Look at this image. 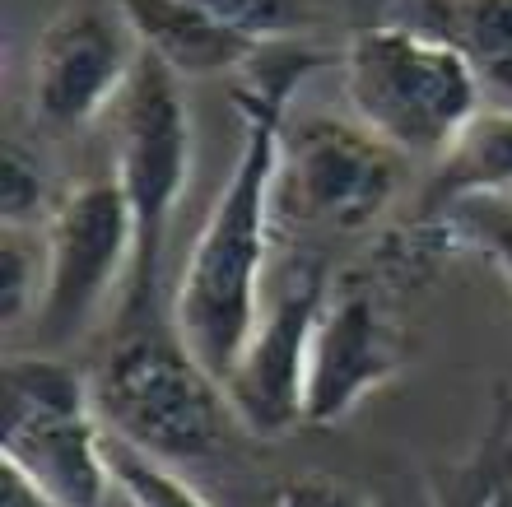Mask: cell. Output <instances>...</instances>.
Wrapping results in <instances>:
<instances>
[{
    "label": "cell",
    "instance_id": "cell-1",
    "mask_svg": "<svg viewBox=\"0 0 512 507\" xmlns=\"http://www.w3.org/2000/svg\"><path fill=\"white\" fill-rule=\"evenodd\" d=\"M317 66H322V52L280 38L266 42L238 70L233 103L243 112V145H238L229 182L191 242L173 294V326L219 382L233 373L266 303L270 252L280 228L284 126L294 117L298 84Z\"/></svg>",
    "mask_w": 512,
    "mask_h": 507
},
{
    "label": "cell",
    "instance_id": "cell-2",
    "mask_svg": "<svg viewBox=\"0 0 512 507\" xmlns=\"http://www.w3.org/2000/svg\"><path fill=\"white\" fill-rule=\"evenodd\" d=\"M340 80L354 121L424 163L443 159L485 107V80L471 61L401 19L354 28L340 52Z\"/></svg>",
    "mask_w": 512,
    "mask_h": 507
},
{
    "label": "cell",
    "instance_id": "cell-3",
    "mask_svg": "<svg viewBox=\"0 0 512 507\" xmlns=\"http://www.w3.org/2000/svg\"><path fill=\"white\" fill-rule=\"evenodd\" d=\"M94 401L112 438L173 466L215 456L233 419L224 382L187 349L173 317L122 321L94 377Z\"/></svg>",
    "mask_w": 512,
    "mask_h": 507
},
{
    "label": "cell",
    "instance_id": "cell-4",
    "mask_svg": "<svg viewBox=\"0 0 512 507\" xmlns=\"http://www.w3.org/2000/svg\"><path fill=\"white\" fill-rule=\"evenodd\" d=\"M112 145H117V187L135 224V270L122 294V321L154 317L159 303L163 247L173 233L177 205L191 182V112L182 80L159 56L140 52L131 84L112 107Z\"/></svg>",
    "mask_w": 512,
    "mask_h": 507
},
{
    "label": "cell",
    "instance_id": "cell-5",
    "mask_svg": "<svg viewBox=\"0 0 512 507\" xmlns=\"http://www.w3.org/2000/svg\"><path fill=\"white\" fill-rule=\"evenodd\" d=\"M0 466L19 470L52 507H103L112 470L94 382L56 354L5 359Z\"/></svg>",
    "mask_w": 512,
    "mask_h": 507
},
{
    "label": "cell",
    "instance_id": "cell-6",
    "mask_svg": "<svg viewBox=\"0 0 512 507\" xmlns=\"http://www.w3.org/2000/svg\"><path fill=\"white\" fill-rule=\"evenodd\" d=\"M405 182V154L364 121L308 112L289 117L280 149V219L359 233L391 210Z\"/></svg>",
    "mask_w": 512,
    "mask_h": 507
},
{
    "label": "cell",
    "instance_id": "cell-7",
    "mask_svg": "<svg viewBox=\"0 0 512 507\" xmlns=\"http://www.w3.org/2000/svg\"><path fill=\"white\" fill-rule=\"evenodd\" d=\"M47 284L33 312V331L47 349L70 345L89 331L98 307L117 289L126 294L135 270V224L117 177L70 187L47 214Z\"/></svg>",
    "mask_w": 512,
    "mask_h": 507
},
{
    "label": "cell",
    "instance_id": "cell-8",
    "mask_svg": "<svg viewBox=\"0 0 512 507\" xmlns=\"http://www.w3.org/2000/svg\"><path fill=\"white\" fill-rule=\"evenodd\" d=\"M331 270L317 256H294L280 270H270L266 303L247 335L243 354L224 377L233 419L252 428L256 438H284L308 424L303 396H308V349L312 331L331 298Z\"/></svg>",
    "mask_w": 512,
    "mask_h": 507
},
{
    "label": "cell",
    "instance_id": "cell-9",
    "mask_svg": "<svg viewBox=\"0 0 512 507\" xmlns=\"http://www.w3.org/2000/svg\"><path fill=\"white\" fill-rule=\"evenodd\" d=\"M140 66V42L122 5H70L33 52V117L56 135L84 131L117 107Z\"/></svg>",
    "mask_w": 512,
    "mask_h": 507
},
{
    "label": "cell",
    "instance_id": "cell-10",
    "mask_svg": "<svg viewBox=\"0 0 512 507\" xmlns=\"http://www.w3.org/2000/svg\"><path fill=\"white\" fill-rule=\"evenodd\" d=\"M405 368V331L368 280L331 284L308 349V424L326 428L350 419Z\"/></svg>",
    "mask_w": 512,
    "mask_h": 507
},
{
    "label": "cell",
    "instance_id": "cell-11",
    "mask_svg": "<svg viewBox=\"0 0 512 507\" xmlns=\"http://www.w3.org/2000/svg\"><path fill=\"white\" fill-rule=\"evenodd\" d=\"M126 24L135 28L140 52L159 56L177 80H210L243 70L266 42L243 38L238 28L219 24L215 14L196 10L191 0H117Z\"/></svg>",
    "mask_w": 512,
    "mask_h": 507
},
{
    "label": "cell",
    "instance_id": "cell-12",
    "mask_svg": "<svg viewBox=\"0 0 512 507\" xmlns=\"http://www.w3.org/2000/svg\"><path fill=\"white\" fill-rule=\"evenodd\" d=\"M512 201V107H480L475 121L433 163L415 219H443L461 205Z\"/></svg>",
    "mask_w": 512,
    "mask_h": 507
},
{
    "label": "cell",
    "instance_id": "cell-13",
    "mask_svg": "<svg viewBox=\"0 0 512 507\" xmlns=\"http://www.w3.org/2000/svg\"><path fill=\"white\" fill-rule=\"evenodd\" d=\"M396 19L466 56L485 84L512 89V0H401Z\"/></svg>",
    "mask_w": 512,
    "mask_h": 507
},
{
    "label": "cell",
    "instance_id": "cell-14",
    "mask_svg": "<svg viewBox=\"0 0 512 507\" xmlns=\"http://www.w3.org/2000/svg\"><path fill=\"white\" fill-rule=\"evenodd\" d=\"M396 266H424L447 252H471L485 256L512 284V205L508 201H485V205H461V210L443 214V219H415L396 247Z\"/></svg>",
    "mask_w": 512,
    "mask_h": 507
},
{
    "label": "cell",
    "instance_id": "cell-15",
    "mask_svg": "<svg viewBox=\"0 0 512 507\" xmlns=\"http://www.w3.org/2000/svg\"><path fill=\"white\" fill-rule=\"evenodd\" d=\"M503 489H512V396H499L480 447L433 475V507H489Z\"/></svg>",
    "mask_w": 512,
    "mask_h": 507
},
{
    "label": "cell",
    "instance_id": "cell-16",
    "mask_svg": "<svg viewBox=\"0 0 512 507\" xmlns=\"http://www.w3.org/2000/svg\"><path fill=\"white\" fill-rule=\"evenodd\" d=\"M108 470L112 489L122 494L126 507H210L201 489H191V480H182V470L173 461L140 452L131 442L108 433Z\"/></svg>",
    "mask_w": 512,
    "mask_h": 507
},
{
    "label": "cell",
    "instance_id": "cell-17",
    "mask_svg": "<svg viewBox=\"0 0 512 507\" xmlns=\"http://www.w3.org/2000/svg\"><path fill=\"white\" fill-rule=\"evenodd\" d=\"M47 284V242L33 238V228H5L0 242V307L5 326H19L33 317Z\"/></svg>",
    "mask_w": 512,
    "mask_h": 507
},
{
    "label": "cell",
    "instance_id": "cell-18",
    "mask_svg": "<svg viewBox=\"0 0 512 507\" xmlns=\"http://www.w3.org/2000/svg\"><path fill=\"white\" fill-rule=\"evenodd\" d=\"M191 5L215 14L219 24L238 28L252 42L294 38L312 24V0H191Z\"/></svg>",
    "mask_w": 512,
    "mask_h": 507
},
{
    "label": "cell",
    "instance_id": "cell-19",
    "mask_svg": "<svg viewBox=\"0 0 512 507\" xmlns=\"http://www.w3.org/2000/svg\"><path fill=\"white\" fill-rule=\"evenodd\" d=\"M0 214L5 228H33L47 205V173L24 145H5V168H0Z\"/></svg>",
    "mask_w": 512,
    "mask_h": 507
},
{
    "label": "cell",
    "instance_id": "cell-20",
    "mask_svg": "<svg viewBox=\"0 0 512 507\" xmlns=\"http://www.w3.org/2000/svg\"><path fill=\"white\" fill-rule=\"evenodd\" d=\"M261 507H378V498L326 470H298V475H284Z\"/></svg>",
    "mask_w": 512,
    "mask_h": 507
},
{
    "label": "cell",
    "instance_id": "cell-21",
    "mask_svg": "<svg viewBox=\"0 0 512 507\" xmlns=\"http://www.w3.org/2000/svg\"><path fill=\"white\" fill-rule=\"evenodd\" d=\"M0 507H52V503H47L19 470L0 466Z\"/></svg>",
    "mask_w": 512,
    "mask_h": 507
},
{
    "label": "cell",
    "instance_id": "cell-22",
    "mask_svg": "<svg viewBox=\"0 0 512 507\" xmlns=\"http://www.w3.org/2000/svg\"><path fill=\"white\" fill-rule=\"evenodd\" d=\"M489 507H512V489H503V494L494 498V503H489Z\"/></svg>",
    "mask_w": 512,
    "mask_h": 507
}]
</instances>
